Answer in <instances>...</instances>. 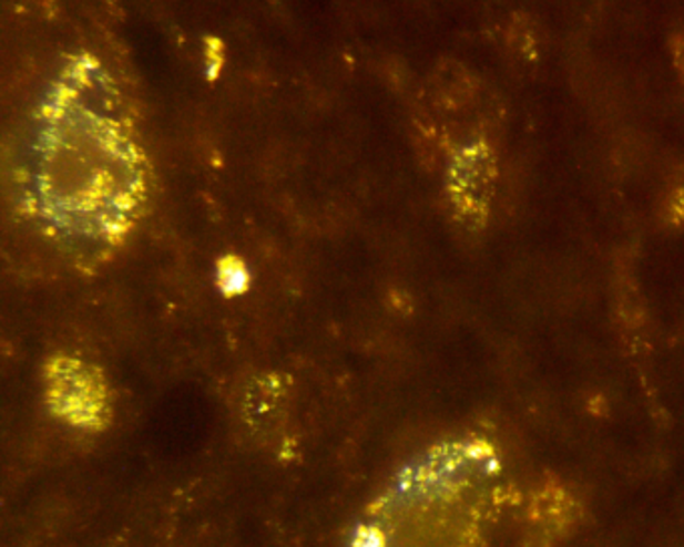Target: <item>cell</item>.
I'll return each mask as SVG.
<instances>
[{
	"mask_svg": "<svg viewBox=\"0 0 684 547\" xmlns=\"http://www.w3.org/2000/svg\"><path fill=\"white\" fill-rule=\"evenodd\" d=\"M217 285L223 293H243L249 285V271L239 257L227 255L217 265Z\"/></svg>",
	"mask_w": 684,
	"mask_h": 547,
	"instance_id": "5",
	"label": "cell"
},
{
	"mask_svg": "<svg viewBox=\"0 0 684 547\" xmlns=\"http://www.w3.org/2000/svg\"><path fill=\"white\" fill-rule=\"evenodd\" d=\"M496 179L498 155L494 143L484 133L466 138L450 158L446 175L448 203L463 229H484L494 199Z\"/></svg>",
	"mask_w": 684,
	"mask_h": 547,
	"instance_id": "4",
	"label": "cell"
},
{
	"mask_svg": "<svg viewBox=\"0 0 684 547\" xmlns=\"http://www.w3.org/2000/svg\"><path fill=\"white\" fill-rule=\"evenodd\" d=\"M99 106L76 93L54 96L37 138L42 221L64 241L96 249L125 237L143 183L125 128Z\"/></svg>",
	"mask_w": 684,
	"mask_h": 547,
	"instance_id": "2",
	"label": "cell"
},
{
	"mask_svg": "<svg viewBox=\"0 0 684 547\" xmlns=\"http://www.w3.org/2000/svg\"><path fill=\"white\" fill-rule=\"evenodd\" d=\"M223 66V44L217 39H207V79H217Z\"/></svg>",
	"mask_w": 684,
	"mask_h": 547,
	"instance_id": "7",
	"label": "cell"
},
{
	"mask_svg": "<svg viewBox=\"0 0 684 547\" xmlns=\"http://www.w3.org/2000/svg\"><path fill=\"white\" fill-rule=\"evenodd\" d=\"M44 401L57 420L79 432H103L111 421V395L103 371L86 359L59 353L44 365Z\"/></svg>",
	"mask_w": 684,
	"mask_h": 547,
	"instance_id": "3",
	"label": "cell"
},
{
	"mask_svg": "<svg viewBox=\"0 0 684 547\" xmlns=\"http://www.w3.org/2000/svg\"><path fill=\"white\" fill-rule=\"evenodd\" d=\"M508 489L498 445L484 433L453 435L391 477L346 547H484Z\"/></svg>",
	"mask_w": 684,
	"mask_h": 547,
	"instance_id": "1",
	"label": "cell"
},
{
	"mask_svg": "<svg viewBox=\"0 0 684 547\" xmlns=\"http://www.w3.org/2000/svg\"><path fill=\"white\" fill-rule=\"evenodd\" d=\"M666 219L673 225H683L684 223V180H681L674 187L671 197L666 200Z\"/></svg>",
	"mask_w": 684,
	"mask_h": 547,
	"instance_id": "6",
	"label": "cell"
},
{
	"mask_svg": "<svg viewBox=\"0 0 684 547\" xmlns=\"http://www.w3.org/2000/svg\"><path fill=\"white\" fill-rule=\"evenodd\" d=\"M673 54H674V63L678 64V71L684 76V34L683 32H678V34H674L673 41Z\"/></svg>",
	"mask_w": 684,
	"mask_h": 547,
	"instance_id": "8",
	"label": "cell"
}]
</instances>
